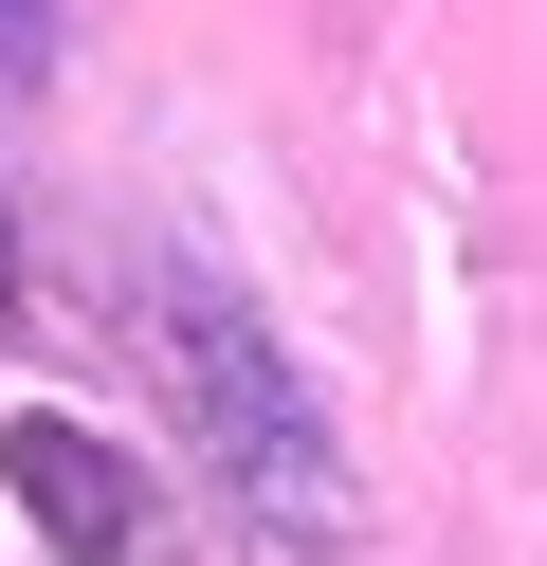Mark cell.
I'll return each mask as SVG.
<instances>
[{
    "label": "cell",
    "mask_w": 547,
    "mask_h": 566,
    "mask_svg": "<svg viewBox=\"0 0 547 566\" xmlns=\"http://www.w3.org/2000/svg\"><path fill=\"white\" fill-rule=\"evenodd\" d=\"M165 366H182V402H201V439H219V475H238V512L311 566L328 530H347V457H328L311 384L274 366V329H255L219 274H165Z\"/></svg>",
    "instance_id": "cell-1"
},
{
    "label": "cell",
    "mask_w": 547,
    "mask_h": 566,
    "mask_svg": "<svg viewBox=\"0 0 547 566\" xmlns=\"http://www.w3.org/2000/svg\"><path fill=\"white\" fill-rule=\"evenodd\" d=\"M0 475H19V512H36V530H73L92 566H128V548H146L128 457H92V439H55V420H19V439H0Z\"/></svg>",
    "instance_id": "cell-2"
},
{
    "label": "cell",
    "mask_w": 547,
    "mask_h": 566,
    "mask_svg": "<svg viewBox=\"0 0 547 566\" xmlns=\"http://www.w3.org/2000/svg\"><path fill=\"white\" fill-rule=\"evenodd\" d=\"M19 74H55V0H0V92Z\"/></svg>",
    "instance_id": "cell-3"
},
{
    "label": "cell",
    "mask_w": 547,
    "mask_h": 566,
    "mask_svg": "<svg viewBox=\"0 0 547 566\" xmlns=\"http://www.w3.org/2000/svg\"><path fill=\"white\" fill-rule=\"evenodd\" d=\"M0 293H19V220H0Z\"/></svg>",
    "instance_id": "cell-4"
}]
</instances>
